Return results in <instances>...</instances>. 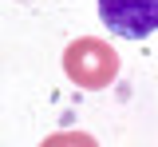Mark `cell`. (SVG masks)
Returning <instances> with one entry per match:
<instances>
[{
  "label": "cell",
  "instance_id": "3",
  "mask_svg": "<svg viewBox=\"0 0 158 147\" xmlns=\"http://www.w3.org/2000/svg\"><path fill=\"white\" fill-rule=\"evenodd\" d=\"M40 147H99L87 131H56V135H48Z\"/></svg>",
  "mask_w": 158,
  "mask_h": 147
},
{
  "label": "cell",
  "instance_id": "1",
  "mask_svg": "<svg viewBox=\"0 0 158 147\" xmlns=\"http://www.w3.org/2000/svg\"><path fill=\"white\" fill-rule=\"evenodd\" d=\"M63 72L75 87H87V91L111 87V80L118 76V52L107 40L79 36L63 48Z\"/></svg>",
  "mask_w": 158,
  "mask_h": 147
},
{
  "label": "cell",
  "instance_id": "2",
  "mask_svg": "<svg viewBox=\"0 0 158 147\" xmlns=\"http://www.w3.org/2000/svg\"><path fill=\"white\" fill-rule=\"evenodd\" d=\"M99 16L118 36L146 40L158 28V0H99Z\"/></svg>",
  "mask_w": 158,
  "mask_h": 147
}]
</instances>
